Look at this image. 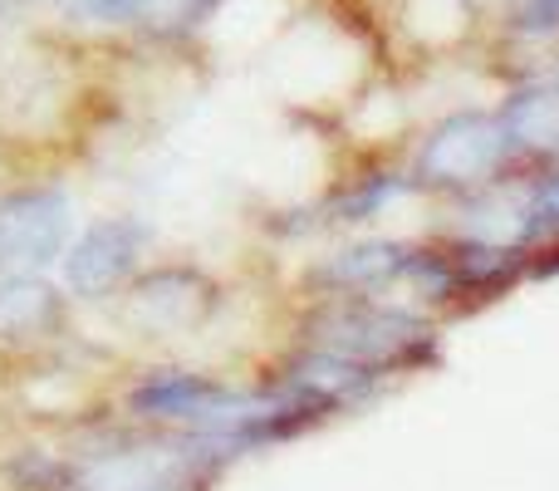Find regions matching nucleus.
Returning a JSON list of instances; mask_svg holds the SVG:
<instances>
[{
    "label": "nucleus",
    "mask_w": 559,
    "mask_h": 491,
    "mask_svg": "<svg viewBox=\"0 0 559 491\" xmlns=\"http://www.w3.org/2000/svg\"><path fill=\"white\" fill-rule=\"evenodd\" d=\"M289 339L373 364L393 384H403V378H417L442 364L447 319L427 315L413 300L397 295H324L299 300Z\"/></svg>",
    "instance_id": "1"
},
{
    "label": "nucleus",
    "mask_w": 559,
    "mask_h": 491,
    "mask_svg": "<svg viewBox=\"0 0 559 491\" xmlns=\"http://www.w3.org/2000/svg\"><path fill=\"white\" fill-rule=\"evenodd\" d=\"M216 477L197 463L192 443L153 433L118 413H94L84 433L55 457L49 491H212Z\"/></svg>",
    "instance_id": "2"
},
{
    "label": "nucleus",
    "mask_w": 559,
    "mask_h": 491,
    "mask_svg": "<svg viewBox=\"0 0 559 491\" xmlns=\"http://www.w3.org/2000/svg\"><path fill=\"white\" fill-rule=\"evenodd\" d=\"M265 384L261 378H231L222 369H202L187 359H157L138 364L118 388L114 413L153 433L177 437H222L255 413Z\"/></svg>",
    "instance_id": "3"
},
{
    "label": "nucleus",
    "mask_w": 559,
    "mask_h": 491,
    "mask_svg": "<svg viewBox=\"0 0 559 491\" xmlns=\"http://www.w3.org/2000/svg\"><path fill=\"white\" fill-rule=\"evenodd\" d=\"M403 163L407 177L417 183V197H432V202H456V197H472L481 187H496L501 177L521 173L496 104L447 108L413 138Z\"/></svg>",
    "instance_id": "4"
},
{
    "label": "nucleus",
    "mask_w": 559,
    "mask_h": 491,
    "mask_svg": "<svg viewBox=\"0 0 559 491\" xmlns=\"http://www.w3.org/2000/svg\"><path fill=\"white\" fill-rule=\"evenodd\" d=\"M222 280L197 260H147L143 276L108 305V315L138 339L153 344H173V339L202 335L212 315L222 309Z\"/></svg>",
    "instance_id": "5"
},
{
    "label": "nucleus",
    "mask_w": 559,
    "mask_h": 491,
    "mask_svg": "<svg viewBox=\"0 0 559 491\" xmlns=\"http://www.w3.org/2000/svg\"><path fill=\"white\" fill-rule=\"evenodd\" d=\"M157 250V226L143 212H108L94 217L74 232L64 260H59L55 280L64 285L69 305H94L108 309L153 260Z\"/></svg>",
    "instance_id": "6"
},
{
    "label": "nucleus",
    "mask_w": 559,
    "mask_h": 491,
    "mask_svg": "<svg viewBox=\"0 0 559 491\" xmlns=\"http://www.w3.org/2000/svg\"><path fill=\"white\" fill-rule=\"evenodd\" d=\"M79 232L74 197L59 183L15 187L0 197V280L5 276H55Z\"/></svg>",
    "instance_id": "7"
},
{
    "label": "nucleus",
    "mask_w": 559,
    "mask_h": 491,
    "mask_svg": "<svg viewBox=\"0 0 559 491\" xmlns=\"http://www.w3.org/2000/svg\"><path fill=\"white\" fill-rule=\"evenodd\" d=\"M265 374L275 378L285 394H295L299 404H309L324 423L334 418H348V413H364L368 404L397 388L383 369L373 364H358L348 354H334V349H319V344H299V339H285L280 359Z\"/></svg>",
    "instance_id": "8"
},
{
    "label": "nucleus",
    "mask_w": 559,
    "mask_h": 491,
    "mask_svg": "<svg viewBox=\"0 0 559 491\" xmlns=\"http://www.w3.org/2000/svg\"><path fill=\"white\" fill-rule=\"evenodd\" d=\"M403 202H417V183L407 177L403 157H373L358 173L338 177L324 197H319L309 212H314L319 232L329 236H358V232H378L388 217Z\"/></svg>",
    "instance_id": "9"
},
{
    "label": "nucleus",
    "mask_w": 559,
    "mask_h": 491,
    "mask_svg": "<svg viewBox=\"0 0 559 491\" xmlns=\"http://www.w3.org/2000/svg\"><path fill=\"white\" fill-rule=\"evenodd\" d=\"M501 128L511 138V153L521 167H540L559 157V84L545 74H525L496 104Z\"/></svg>",
    "instance_id": "10"
},
{
    "label": "nucleus",
    "mask_w": 559,
    "mask_h": 491,
    "mask_svg": "<svg viewBox=\"0 0 559 491\" xmlns=\"http://www.w3.org/2000/svg\"><path fill=\"white\" fill-rule=\"evenodd\" d=\"M69 319V295L55 276L0 280V335H55Z\"/></svg>",
    "instance_id": "11"
},
{
    "label": "nucleus",
    "mask_w": 559,
    "mask_h": 491,
    "mask_svg": "<svg viewBox=\"0 0 559 491\" xmlns=\"http://www.w3.org/2000/svg\"><path fill=\"white\" fill-rule=\"evenodd\" d=\"M226 5L231 0H163V10L153 15V25L143 35L157 39V45H192L197 35H206L222 20Z\"/></svg>",
    "instance_id": "12"
},
{
    "label": "nucleus",
    "mask_w": 559,
    "mask_h": 491,
    "mask_svg": "<svg viewBox=\"0 0 559 491\" xmlns=\"http://www.w3.org/2000/svg\"><path fill=\"white\" fill-rule=\"evenodd\" d=\"M157 10H163V0H74L64 15L88 30H138L143 35Z\"/></svg>",
    "instance_id": "13"
},
{
    "label": "nucleus",
    "mask_w": 559,
    "mask_h": 491,
    "mask_svg": "<svg viewBox=\"0 0 559 491\" xmlns=\"http://www.w3.org/2000/svg\"><path fill=\"white\" fill-rule=\"evenodd\" d=\"M555 163H559V157H555Z\"/></svg>",
    "instance_id": "14"
}]
</instances>
